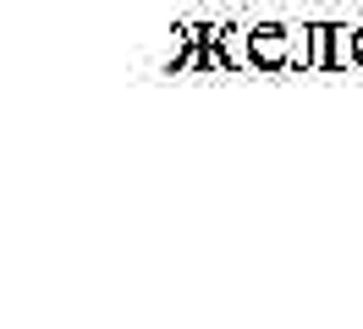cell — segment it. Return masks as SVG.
I'll use <instances>...</instances> for the list:
<instances>
[{"label": "cell", "instance_id": "obj_1", "mask_svg": "<svg viewBox=\"0 0 363 329\" xmlns=\"http://www.w3.org/2000/svg\"><path fill=\"white\" fill-rule=\"evenodd\" d=\"M253 55H259V61H281V33H275V28H259V33H253Z\"/></svg>", "mask_w": 363, "mask_h": 329}, {"label": "cell", "instance_id": "obj_2", "mask_svg": "<svg viewBox=\"0 0 363 329\" xmlns=\"http://www.w3.org/2000/svg\"><path fill=\"white\" fill-rule=\"evenodd\" d=\"M358 55H363V39H358Z\"/></svg>", "mask_w": 363, "mask_h": 329}]
</instances>
